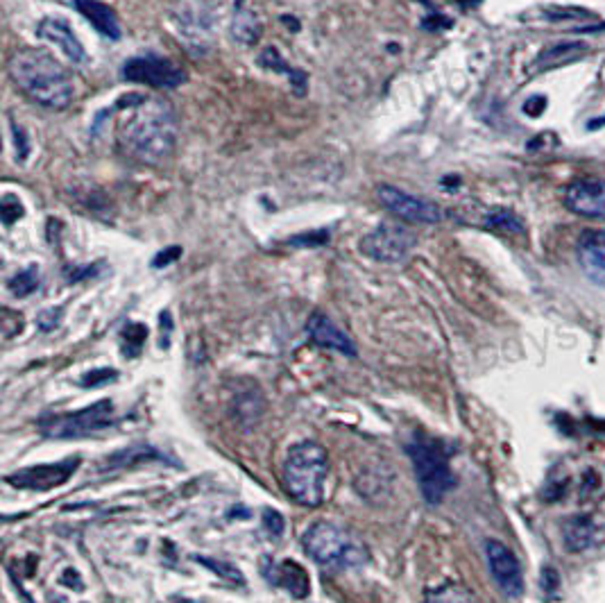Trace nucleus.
<instances>
[{
    "label": "nucleus",
    "instance_id": "nucleus-1",
    "mask_svg": "<svg viewBox=\"0 0 605 603\" xmlns=\"http://www.w3.org/2000/svg\"><path fill=\"white\" fill-rule=\"evenodd\" d=\"M127 116L118 125V143L143 164L166 161L177 143V116L168 102L130 95Z\"/></svg>",
    "mask_w": 605,
    "mask_h": 603
},
{
    "label": "nucleus",
    "instance_id": "nucleus-2",
    "mask_svg": "<svg viewBox=\"0 0 605 603\" xmlns=\"http://www.w3.org/2000/svg\"><path fill=\"white\" fill-rule=\"evenodd\" d=\"M7 73L27 98L46 109H66L73 102V78L50 53L16 50L7 62Z\"/></svg>",
    "mask_w": 605,
    "mask_h": 603
},
{
    "label": "nucleus",
    "instance_id": "nucleus-3",
    "mask_svg": "<svg viewBox=\"0 0 605 603\" xmlns=\"http://www.w3.org/2000/svg\"><path fill=\"white\" fill-rule=\"evenodd\" d=\"M329 476V454L313 440L288 449L284 461V485L297 504L315 508L324 501V483Z\"/></svg>",
    "mask_w": 605,
    "mask_h": 603
},
{
    "label": "nucleus",
    "instance_id": "nucleus-4",
    "mask_svg": "<svg viewBox=\"0 0 605 603\" xmlns=\"http://www.w3.org/2000/svg\"><path fill=\"white\" fill-rule=\"evenodd\" d=\"M302 547L315 562L329 569H361L370 562L368 544L331 522H315L302 535Z\"/></svg>",
    "mask_w": 605,
    "mask_h": 603
},
{
    "label": "nucleus",
    "instance_id": "nucleus-5",
    "mask_svg": "<svg viewBox=\"0 0 605 603\" xmlns=\"http://www.w3.org/2000/svg\"><path fill=\"white\" fill-rule=\"evenodd\" d=\"M406 452L410 456L412 470H415L424 501L431 506L440 504L456 485V476L451 472L447 449L436 438L415 436L406 445Z\"/></svg>",
    "mask_w": 605,
    "mask_h": 603
},
{
    "label": "nucleus",
    "instance_id": "nucleus-6",
    "mask_svg": "<svg viewBox=\"0 0 605 603\" xmlns=\"http://www.w3.org/2000/svg\"><path fill=\"white\" fill-rule=\"evenodd\" d=\"M113 424V404L109 399H100L75 413H62L39 420V431L46 438L69 440V438H86L98 434L102 429Z\"/></svg>",
    "mask_w": 605,
    "mask_h": 603
},
{
    "label": "nucleus",
    "instance_id": "nucleus-7",
    "mask_svg": "<svg viewBox=\"0 0 605 603\" xmlns=\"http://www.w3.org/2000/svg\"><path fill=\"white\" fill-rule=\"evenodd\" d=\"M415 243L417 238L408 227L397 223H383L374 227L368 236H363L361 252L381 263H399L403 258H408Z\"/></svg>",
    "mask_w": 605,
    "mask_h": 603
},
{
    "label": "nucleus",
    "instance_id": "nucleus-8",
    "mask_svg": "<svg viewBox=\"0 0 605 603\" xmlns=\"http://www.w3.org/2000/svg\"><path fill=\"white\" fill-rule=\"evenodd\" d=\"M123 80L155 86V89H175L186 80V73L166 57L148 53L132 57L123 64Z\"/></svg>",
    "mask_w": 605,
    "mask_h": 603
},
{
    "label": "nucleus",
    "instance_id": "nucleus-9",
    "mask_svg": "<svg viewBox=\"0 0 605 603\" xmlns=\"http://www.w3.org/2000/svg\"><path fill=\"white\" fill-rule=\"evenodd\" d=\"M379 202L388 209L390 214L399 216L401 220H408V223H424V225H433L443 220V209L436 202H429L424 197H415L406 193V190H399L395 186L383 184L377 190Z\"/></svg>",
    "mask_w": 605,
    "mask_h": 603
},
{
    "label": "nucleus",
    "instance_id": "nucleus-10",
    "mask_svg": "<svg viewBox=\"0 0 605 603\" xmlns=\"http://www.w3.org/2000/svg\"><path fill=\"white\" fill-rule=\"evenodd\" d=\"M485 558H487V567L496 583V588L501 590L506 597H520L524 592V574L515 553L508 549L503 542L487 540Z\"/></svg>",
    "mask_w": 605,
    "mask_h": 603
},
{
    "label": "nucleus",
    "instance_id": "nucleus-11",
    "mask_svg": "<svg viewBox=\"0 0 605 603\" xmlns=\"http://www.w3.org/2000/svg\"><path fill=\"white\" fill-rule=\"evenodd\" d=\"M80 456L66 458L62 463L55 465H36V467H27V470L14 472L7 476V483H12L16 487H25V490H50L66 483L69 478L75 474V470L80 467Z\"/></svg>",
    "mask_w": 605,
    "mask_h": 603
},
{
    "label": "nucleus",
    "instance_id": "nucleus-12",
    "mask_svg": "<svg viewBox=\"0 0 605 603\" xmlns=\"http://www.w3.org/2000/svg\"><path fill=\"white\" fill-rule=\"evenodd\" d=\"M564 205L583 218L605 220V179H576L564 190Z\"/></svg>",
    "mask_w": 605,
    "mask_h": 603
},
{
    "label": "nucleus",
    "instance_id": "nucleus-13",
    "mask_svg": "<svg viewBox=\"0 0 605 603\" xmlns=\"http://www.w3.org/2000/svg\"><path fill=\"white\" fill-rule=\"evenodd\" d=\"M306 333H309V338L315 345H320V347L333 349L338 354H345V356H356L359 354L356 342H354L331 318H326L324 313L311 315L309 322H306Z\"/></svg>",
    "mask_w": 605,
    "mask_h": 603
},
{
    "label": "nucleus",
    "instance_id": "nucleus-14",
    "mask_svg": "<svg viewBox=\"0 0 605 603\" xmlns=\"http://www.w3.org/2000/svg\"><path fill=\"white\" fill-rule=\"evenodd\" d=\"M578 263L594 284L605 286V229H590L578 238Z\"/></svg>",
    "mask_w": 605,
    "mask_h": 603
},
{
    "label": "nucleus",
    "instance_id": "nucleus-15",
    "mask_svg": "<svg viewBox=\"0 0 605 603\" xmlns=\"http://www.w3.org/2000/svg\"><path fill=\"white\" fill-rule=\"evenodd\" d=\"M36 34L41 39L55 43L60 50L69 57L71 62L80 64L86 60V53H84V46L78 39V34L73 32V27L64 21V18H57V16H48L43 21L36 25Z\"/></svg>",
    "mask_w": 605,
    "mask_h": 603
},
{
    "label": "nucleus",
    "instance_id": "nucleus-16",
    "mask_svg": "<svg viewBox=\"0 0 605 603\" xmlns=\"http://www.w3.org/2000/svg\"><path fill=\"white\" fill-rule=\"evenodd\" d=\"M73 5L102 36H107V39H113V41L120 39L118 16L109 5L100 3V0H73Z\"/></svg>",
    "mask_w": 605,
    "mask_h": 603
},
{
    "label": "nucleus",
    "instance_id": "nucleus-17",
    "mask_svg": "<svg viewBox=\"0 0 605 603\" xmlns=\"http://www.w3.org/2000/svg\"><path fill=\"white\" fill-rule=\"evenodd\" d=\"M263 574L267 576V581H272L274 585L286 588L288 592H293L295 597H306V595H309L311 581H309L306 571L297 562H291V560H284L279 564L272 562V569L263 567Z\"/></svg>",
    "mask_w": 605,
    "mask_h": 603
},
{
    "label": "nucleus",
    "instance_id": "nucleus-18",
    "mask_svg": "<svg viewBox=\"0 0 605 603\" xmlns=\"http://www.w3.org/2000/svg\"><path fill=\"white\" fill-rule=\"evenodd\" d=\"M585 55H587V43H583V41H560V43H553L549 48H544V50L537 55L535 69L551 71V69H558V66L578 62L580 57H585Z\"/></svg>",
    "mask_w": 605,
    "mask_h": 603
},
{
    "label": "nucleus",
    "instance_id": "nucleus-19",
    "mask_svg": "<svg viewBox=\"0 0 605 603\" xmlns=\"http://www.w3.org/2000/svg\"><path fill=\"white\" fill-rule=\"evenodd\" d=\"M148 461H166L157 447L146 445V443H137L127 449H120V452L107 456L104 461V470H118V467H127V465H137V463H148Z\"/></svg>",
    "mask_w": 605,
    "mask_h": 603
},
{
    "label": "nucleus",
    "instance_id": "nucleus-20",
    "mask_svg": "<svg viewBox=\"0 0 605 603\" xmlns=\"http://www.w3.org/2000/svg\"><path fill=\"white\" fill-rule=\"evenodd\" d=\"M485 227L496 229V232H506V234H524L526 232L522 218L515 212H510V209H503V207H496L485 216Z\"/></svg>",
    "mask_w": 605,
    "mask_h": 603
},
{
    "label": "nucleus",
    "instance_id": "nucleus-21",
    "mask_svg": "<svg viewBox=\"0 0 605 603\" xmlns=\"http://www.w3.org/2000/svg\"><path fill=\"white\" fill-rule=\"evenodd\" d=\"M7 286H9V291H12V295H16V298H27V295H32L41 286L39 268L30 265V268H25V270L16 272L12 279H9Z\"/></svg>",
    "mask_w": 605,
    "mask_h": 603
},
{
    "label": "nucleus",
    "instance_id": "nucleus-22",
    "mask_svg": "<svg viewBox=\"0 0 605 603\" xmlns=\"http://www.w3.org/2000/svg\"><path fill=\"white\" fill-rule=\"evenodd\" d=\"M424 603H478L476 597L463 585H456V583H447V585L433 590L426 597Z\"/></svg>",
    "mask_w": 605,
    "mask_h": 603
},
{
    "label": "nucleus",
    "instance_id": "nucleus-23",
    "mask_svg": "<svg viewBox=\"0 0 605 603\" xmlns=\"http://www.w3.org/2000/svg\"><path fill=\"white\" fill-rule=\"evenodd\" d=\"M261 64L263 66H267V69H281V73H286L288 78H291L293 82H295V86L297 89H300V93H302V89H304V82H306V78H304V73H300V71H295V69H288V66L281 62V57H279V53L274 50V48H267V50L263 53V57H261Z\"/></svg>",
    "mask_w": 605,
    "mask_h": 603
},
{
    "label": "nucleus",
    "instance_id": "nucleus-24",
    "mask_svg": "<svg viewBox=\"0 0 605 603\" xmlns=\"http://www.w3.org/2000/svg\"><path fill=\"white\" fill-rule=\"evenodd\" d=\"M123 338H125V354H130V356H134V354H139V349L143 347V342H146L148 338V329L143 327V324H127L123 331Z\"/></svg>",
    "mask_w": 605,
    "mask_h": 603
},
{
    "label": "nucleus",
    "instance_id": "nucleus-25",
    "mask_svg": "<svg viewBox=\"0 0 605 603\" xmlns=\"http://www.w3.org/2000/svg\"><path fill=\"white\" fill-rule=\"evenodd\" d=\"M118 379V372L116 370H109V368H93L89 370L86 375H82L80 384L84 388H100L104 384H109V381Z\"/></svg>",
    "mask_w": 605,
    "mask_h": 603
},
{
    "label": "nucleus",
    "instance_id": "nucleus-26",
    "mask_svg": "<svg viewBox=\"0 0 605 603\" xmlns=\"http://www.w3.org/2000/svg\"><path fill=\"white\" fill-rule=\"evenodd\" d=\"M236 27H234V32H236V36L238 39H243L245 43H252V41H256V36H258V25H256V21H254V16H236Z\"/></svg>",
    "mask_w": 605,
    "mask_h": 603
},
{
    "label": "nucleus",
    "instance_id": "nucleus-27",
    "mask_svg": "<svg viewBox=\"0 0 605 603\" xmlns=\"http://www.w3.org/2000/svg\"><path fill=\"white\" fill-rule=\"evenodd\" d=\"M195 560L202 562V564H207L211 571L220 574V576H225V578L234 581V583H243V574L238 571L236 567H232V564H225V562H218V560H211V558H195Z\"/></svg>",
    "mask_w": 605,
    "mask_h": 603
},
{
    "label": "nucleus",
    "instance_id": "nucleus-28",
    "mask_svg": "<svg viewBox=\"0 0 605 603\" xmlns=\"http://www.w3.org/2000/svg\"><path fill=\"white\" fill-rule=\"evenodd\" d=\"M291 245H297V247H315V245H324L329 243V232L326 229H320V232H304L300 236H295L288 241Z\"/></svg>",
    "mask_w": 605,
    "mask_h": 603
},
{
    "label": "nucleus",
    "instance_id": "nucleus-29",
    "mask_svg": "<svg viewBox=\"0 0 605 603\" xmlns=\"http://www.w3.org/2000/svg\"><path fill=\"white\" fill-rule=\"evenodd\" d=\"M0 212H3L5 225H12L14 220L23 218L25 209H23L21 202H18V197H14V195H5V197H3V205H0Z\"/></svg>",
    "mask_w": 605,
    "mask_h": 603
},
{
    "label": "nucleus",
    "instance_id": "nucleus-30",
    "mask_svg": "<svg viewBox=\"0 0 605 603\" xmlns=\"http://www.w3.org/2000/svg\"><path fill=\"white\" fill-rule=\"evenodd\" d=\"M263 526H265V531L272 535V538H279V535L284 533V529H286V522H284L281 513L265 511L263 513Z\"/></svg>",
    "mask_w": 605,
    "mask_h": 603
},
{
    "label": "nucleus",
    "instance_id": "nucleus-31",
    "mask_svg": "<svg viewBox=\"0 0 605 603\" xmlns=\"http://www.w3.org/2000/svg\"><path fill=\"white\" fill-rule=\"evenodd\" d=\"M60 320H62V309H48V311H43L41 315H39V327L43 329V331H53L57 324H60Z\"/></svg>",
    "mask_w": 605,
    "mask_h": 603
},
{
    "label": "nucleus",
    "instance_id": "nucleus-32",
    "mask_svg": "<svg viewBox=\"0 0 605 603\" xmlns=\"http://www.w3.org/2000/svg\"><path fill=\"white\" fill-rule=\"evenodd\" d=\"M179 256H181V250H179V247H168V250H163V252H159V254L155 256V261H152V265H155V268L168 265V263H172V261H175V258H179Z\"/></svg>",
    "mask_w": 605,
    "mask_h": 603
},
{
    "label": "nucleus",
    "instance_id": "nucleus-33",
    "mask_svg": "<svg viewBox=\"0 0 605 603\" xmlns=\"http://www.w3.org/2000/svg\"><path fill=\"white\" fill-rule=\"evenodd\" d=\"M578 524H580V531H585V540H576V538H573V540L569 542L571 547H573V551H580L583 547H587V544H590V533H592V531H590V522L578 520ZM580 535H583V533H580Z\"/></svg>",
    "mask_w": 605,
    "mask_h": 603
},
{
    "label": "nucleus",
    "instance_id": "nucleus-34",
    "mask_svg": "<svg viewBox=\"0 0 605 603\" xmlns=\"http://www.w3.org/2000/svg\"><path fill=\"white\" fill-rule=\"evenodd\" d=\"M601 125H605V118H601V120H592V123H590V127H592V130H597V127H601Z\"/></svg>",
    "mask_w": 605,
    "mask_h": 603
}]
</instances>
